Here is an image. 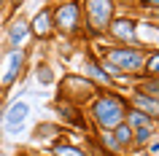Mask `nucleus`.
<instances>
[{
    "mask_svg": "<svg viewBox=\"0 0 159 156\" xmlns=\"http://www.w3.org/2000/svg\"><path fill=\"white\" fill-rule=\"evenodd\" d=\"M92 118L97 121L100 129H113V127H119L124 121V105L113 94H102L92 105Z\"/></svg>",
    "mask_w": 159,
    "mask_h": 156,
    "instance_id": "1",
    "label": "nucleus"
},
{
    "mask_svg": "<svg viewBox=\"0 0 159 156\" xmlns=\"http://www.w3.org/2000/svg\"><path fill=\"white\" fill-rule=\"evenodd\" d=\"M51 22H54V30H59L62 35H73L78 33L81 27V6L78 3H59L57 8L51 11Z\"/></svg>",
    "mask_w": 159,
    "mask_h": 156,
    "instance_id": "2",
    "label": "nucleus"
},
{
    "mask_svg": "<svg viewBox=\"0 0 159 156\" xmlns=\"http://www.w3.org/2000/svg\"><path fill=\"white\" fill-rule=\"evenodd\" d=\"M22 67H25V51L8 49L3 54V59H0V89H11L16 83Z\"/></svg>",
    "mask_w": 159,
    "mask_h": 156,
    "instance_id": "3",
    "label": "nucleus"
},
{
    "mask_svg": "<svg viewBox=\"0 0 159 156\" xmlns=\"http://www.w3.org/2000/svg\"><path fill=\"white\" fill-rule=\"evenodd\" d=\"M97 91V86H94L89 78H81V75H67L65 81H62V97L70 100V102H84V100H89Z\"/></svg>",
    "mask_w": 159,
    "mask_h": 156,
    "instance_id": "4",
    "label": "nucleus"
},
{
    "mask_svg": "<svg viewBox=\"0 0 159 156\" xmlns=\"http://www.w3.org/2000/svg\"><path fill=\"white\" fill-rule=\"evenodd\" d=\"M86 19L94 33H100L111 25V14H113V0H86Z\"/></svg>",
    "mask_w": 159,
    "mask_h": 156,
    "instance_id": "5",
    "label": "nucleus"
},
{
    "mask_svg": "<svg viewBox=\"0 0 159 156\" xmlns=\"http://www.w3.org/2000/svg\"><path fill=\"white\" fill-rule=\"evenodd\" d=\"M108 62L116 70H127V73H135L143 67V54L138 49H111L108 51Z\"/></svg>",
    "mask_w": 159,
    "mask_h": 156,
    "instance_id": "6",
    "label": "nucleus"
},
{
    "mask_svg": "<svg viewBox=\"0 0 159 156\" xmlns=\"http://www.w3.org/2000/svg\"><path fill=\"white\" fill-rule=\"evenodd\" d=\"M27 116H30V105H27V102H22V100L11 102L8 110H3V121H6V127H8L11 135H16V132L22 129V124L27 121Z\"/></svg>",
    "mask_w": 159,
    "mask_h": 156,
    "instance_id": "7",
    "label": "nucleus"
},
{
    "mask_svg": "<svg viewBox=\"0 0 159 156\" xmlns=\"http://www.w3.org/2000/svg\"><path fill=\"white\" fill-rule=\"evenodd\" d=\"M30 33H33L35 38H41V41L51 38V33H54V22H51V8H41V11H38V14L33 16V22H30Z\"/></svg>",
    "mask_w": 159,
    "mask_h": 156,
    "instance_id": "8",
    "label": "nucleus"
},
{
    "mask_svg": "<svg viewBox=\"0 0 159 156\" xmlns=\"http://www.w3.org/2000/svg\"><path fill=\"white\" fill-rule=\"evenodd\" d=\"M27 35H30V25H27L25 19H14L11 27H8V43H11V49H19V46L27 41Z\"/></svg>",
    "mask_w": 159,
    "mask_h": 156,
    "instance_id": "9",
    "label": "nucleus"
},
{
    "mask_svg": "<svg viewBox=\"0 0 159 156\" xmlns=\"http://www.w3.org/2000/svg\"><path fill=\"white\" fill-rule=\"evenodd\" d=\"M111 33L116 35L119 41H135V22L132 19H116V22H111Z\"/></svg>",
    "mask_w": 159,
    "mask_h": 156,
    "instance_id": "10",
    "label": "nucleus"
},
{
    "mask_svg": "<svg viewBox=\"0 0 159 156\" xmlns=\"http://www.w3.org/2000/svg\"><path fill=\"white\" fill-rule=\"evenodd\" d=\"M132 102L138 105L140 113H146V116H159V100L148 97V94H135Z\"/></svg>",
    "mask_w": 159,
    "mask_h": 156,
    "instance_id": "11",
    "label": "nucleus"
},
{
    "mask_svg": "<svg viewBox=\"0 0 159 156\" xmlns=\"http://www.w3.org/2000/svg\"><path fill=\"white\" fill-rule=\"evenodd\" d=\"M113 140H116L119 143V148H124V145H129V143H132V127H129V124H119L116 127V132H113Z\"/></svg>",
    "mask_w": 159,
    "mask_h": 156,
    "instance_id": "12",
    "label": "nucleus"
},
{
    "mask_svg": "<svg viewBox=\"0 0 159 156\" xmlns=\"http://www.w3.org/2000/svg\"><path fill=\"white\" fill-rule=\"evenodd\" d=\"M127 124L129 127H138V129H151V116L140 113V110H132V113L127 116Z\"/></svg>",
    "mask_w": 159,
    "mask_h": 156,
    "instance_id": "13",
    "label": "nucleus"
},
{
    "mask_svg": "<svg viewBox=\"0 0 159 156\" xmlns=\"http://www.w3.org/2000/svg\"><path fill=\"white\" fill-rule=\"evenodd\" d=\"M54 135H59L57 124H38L35 132H33V140H49V137H54Z\"/></svg>",
    "mask_w": 159,
    "mask_h": 156,
    "instance_id": "14",
    "label": "nucleus"
},
{
    "mask_svg": "<svg viewBox=\"0 0 159 156\" xmlns=\"http://www.w3.org/2000/svg\"><path fill=\"white\" fill-rule=\"evenodd\" d=\"M54 156H89V154H84L81 148H75V145H67V143H54Z\"/></svg>",
    "mask_w": 159,
    "mask_h": 156,
    "instance_id": "15",
    "label": "nucleus"
},
{
    "mask_svg": "<svg viewBox=\"0 0 159 156\" xmlns=\"http://www.w3.org/2000/svg\"><path fill=\"white\" fill-rule=\"evenodd\" d=\"M140 94H148V97H159V75H151V78H146L140 86Z\"/></svg>",
    "mask_w": 159,
    "mask_h": 156,
    "instance_id": "16",
    "label": "nucleus"
},
{
    "mask_svg": "<svg viewBox=\"0 0 159 156\" xmlns=\"http://www.w3.org/2000/svg\"><path fill=\"white\" fill-rule=\"evenodd\" d=\"M35 78H38V83H43V86H49L51 81H54V75H51V70L46 65H41L38 67V73H35Z\"/></svg>",
    "mask_w": 159,
    "mask_h": 156,
    "instance_id": "17",
    "label": "nucleus"
},
{
    "mask_svg": "<svg viewBox=\"0 0 159 156\" xmlns=\"http://www.w3.org/2000/svg\"><path fill=\"white\" fill-rule=\"evenodd\" d=\"M146 73L151 75H159V51H154L148 59H146Z\"/></svg>",
    "mask_w": 159,
    "mask_h": 156,
    "instance_id": "18",
    "label": "nucleus"
},
{
    "mask_svg": "<svg viewBox=\"0 0 159 156\" xmlns=\"http://www.w3.org/2000/svg\"><path fill=\"white\" fill-rule=\"evenodd\" d=\"M100 143H102L105 148H111V151H119V143L113 140V132H105V129H102V135H100Z\"/></svg>",
    "mask_w": 159,
    "mask_h": 156,
    "instance_id": "19",
    "label": "nucleus"
},
{
    "mask_svg": "<svg viewBox=\"0 0 159 156\" xmlns=\"http://www.w3.org/2000/svg\"><path fill=\"white\" fill-rule=\"evenodd\" d=\"M135 135H138V143H148V137H151V129H138Z\"/></svg>",
    "mask_w": 159,
    "mask_h": 156,
    "instance_id": "20",
    "label": "nucleus"
},
{
    "mask_svg": "<svg viewBox=\"0 0 159 156\" xmlns=\"http://www.w3.org/2000/svg\"><path fill=\"white\" fill-rule=\"evenodd\" d=\"M146 8H159V0H143Z\"/></svg>",
    "mask_w": 159,
    "mask_h": 156,
    "instance_id": "21",
    "label": "nucleus"
},
{
    "mask_svg": "<svg viewBox=\"0 0 159 156\" xmlns=\"http://www.w3.org/2000/svg\"><path fill=\"white\" fill-rule=\"evenodd\" d=\"M151 154H159V143H154V145H151Z\"/></svg>",
    "mask_w": 159,
    "mask_h": 156,
    "instance_id": "22",
    "label": "nucleus"
},
{
    "mask_svg": "<svg viewBox=\"0 0 159 156\" xmlns=\"http://www.w3.org/2000/svg\"><path fill=\"white\" fill-rule=\"evenodd\" d=\"M6 3H8V0H0V14H3V8H6Z\"/></svg>",
    "mask_w": 159,
    "mask_h": 156,
    "instance_id": "23",
    "label": "nucleus"
},
{
    "mask_svg": "<svg viewBox=\"0 0 159 156\" xmlns=\"http://www.w3.org/2000/svg\"><path fill=\"white\" fill-rule=\"evenodd\" d=\"M11 6H19V3H25V0H8Z\"/></svg>",
    "mask_w": 159,
    "mask_h": 156,
    "instance_id": "24",
    "label": "nucleus"
},
{
    "mask_svg": "<svg viewBox=\"0 0 159 156\" xmlns=\"http://www.w3.org/2000/svg\"><path fill=\"white\" fill-rule=\"evenodd\" d=\"M0 121H3V105H0Z\"/></svg>",
    "mask_w": 159,
    "mask_h": 156,
    "instance_id": "25",
    "label": "nucleus"
},
{
    "mask_svg": "<svg viewBox=\"0 0 159 156\" xmlns=\"http://www.w3.org/2000/svg\"><path fill=\"white\" fill-rule=\"evenodd\" d=\"M19 156H27V154H19Z\"/></svg>",
    "mask_w": 159,
    "mask_h": 156,
    "instance_id": "26",
    "label": "nucleus"
}]
</instances>
